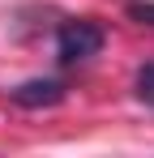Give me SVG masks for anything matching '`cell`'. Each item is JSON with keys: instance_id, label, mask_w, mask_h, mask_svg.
I'll list each match as a JSON object with an SVG mask.
<instances>
[{"instance_id": "6da1fadb", "label": "cell", "mask_w": 154, "mask_h": 158, "mask_svg": "<svg viewBox=\"0 0 154 158\" xmlns=\"http://www.w3.org/2000/svg\"><path fill=\"white\" fill-rule=\"evenodd\" d=\"M99 47H103V26L90 22V17L64 22L60 34H56V56H60V64H81V60L99 56Z\"/></svg>"}, {"instance_id": "7a4b0ae2", "label": "cell", "mask_w": 154, "mask_h": 158, "mask_svg": "<svg viewBox=\"0 0 154 158\" xmlns=\"http://www.w3.org/2000/svg\"><path fill=\"white\" fill-rule=\"evenodd\" d=\"M9 98L17 107H56L60 98H64V81L56 77H39V81H26V85H17V90H9Z\"/></svg>"}, {"instance_id": "3957f363", "label": "cell", "mask_w": 154, "mask_h": 158, "mask_svg": "<svg viewBox=\"0 0 154 158\" xmlns=\"http://www.w3.org/2000/svg\"><path fill=\"white\" fill-rule=\"evenodd\" d=\"M133 90H137V98H141L146 107H154V60L137 69V81H133Z\"/></svg>"}, {"instance_id": "277c9868", "label": "cell", "mask_w": 154, "mask_h": 158, "mask_svg": "<svg viewBox=\"0 0 154 158\" xmlns=\"http://www.w3.org/2000/svg\"><path fill=\"white\" fill-rule=\"evenodd\" d=\"M128 17L141 22V26H154V0H133L128 4Z\"/></svg>"}]
</instances>
